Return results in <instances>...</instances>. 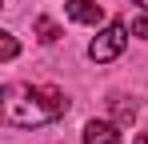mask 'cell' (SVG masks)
<instances>
[{
	"mask_svg": "<svg viewBox=\"0 0 148 144\" xmlns=\"http://www.w3.org/2000/svg\"><path fill=\"white\" fill-rule=\"evenodd\" d=\"M8 100H4V112H8V124L16 128H40V124H52L68 112V96L52 84H12L8 88Z\"/></svg>",
	"mask_w": 148,
	"mask_h": 144,
	"instance_id": "6da1fadb",
	"label": "cell"
},
{
	"mask_svg": "<svg viewBox=\"0 0 148 144\" xmlns=\"http://www.w3.org/2000/svg\"><path fill=\"white\" fill-rule=\"evenodd\" d=\"M124 44H128V24H124V20H112L96 40L88 44V56H92L96 64H108V60H116V56L124 52Z\"/></svg>",
	"mask_w": 148,
	"mask_h": 144,
	"instance_id": "7a4b0ae2",
	"label": "cell"
},
{
	"mask_svg": "<svg viewBox=\"0 0 148 144\" xmlns=\"http://www.w3.org/2000/svg\"><path fill=\"white\" fill-rule=\"evenodd\" d=\"M84 144H120V124L112 120H88L84 124Z\"/></svg>",
	"mask_w": 148,
	"mask_h": 144,
	"instance_id": "3957f363",
	"label": "cell"
},
{
	"mask_svg": "<svg viewBox=\"0 0 148 144\" xmlns=\"http://www.w3.org/2000/svg\"><path fill=\"white\" fill-rule=\"evenodd\" d=\"M64 12L76 24H100L104 20V8H100L96 0H64Z\"/></svg>",
	"mask_w": 148,
	"mask_h": 144,
	"instance_id": "277c9868",
	"label": "cell"
},
{
	"mask_svg": "<svg viewBox=\"0 0 148 144\" xmlns=\"http://www.w3.org/2000/svg\"><path fill=\"white\" fill-rule=\"evenodd\" d=\"M108 104H112V120H116V124H132V120H136V104H132V100H124V96H112V100H108Z\"/></svg>",
	"mask_w": 148,
	"mask_h": 144,
	"instance_id": "5b68a950",
	"label": "cell"
},
{
	"mask_svg": "<svg viewBox=\"0 0 148 144\" xmlns=\"http://www.w3.org/2000/svg\"><path fill=\"white\" fill-rule=\"evenodd\" d=\"M32 28H36V36H40L44 44L60 40V28H56V20H48V16H36V20H32Z\"/></svg>",
	"mask_w": 148,
	"mask_h": 144,
	"instance_id": "8992f818",
	"label": "cell"
},
{
	"mask_svg": "<svg viewBox=\"0 0 148 144\" xmlns=\"http://www.w3.org/2000/svg\"><path fill=\"white\" fill-rule=\"evenodd\" d=\"M0 56H4V60H12V56H16V36H8V32L0 36Z\"/></svg>",
	"mask_w": 148,
	"mask_h": 144,
	"instance_id": "52a82bcc",
	"label": "cell"
},
{
	"mask_svg": "<svg viewBox=\"0 0 148 144\" xmlns=\"http://www.w3.org/2000/svg\"><path fill=\"white\" fill-rule=\"evenodd\" d=\"M128 32H132V36H148V16H136V20H128Z\"/></svg>",
	"mask_w": 148,
	"mask_h": 144,
	"instance_id": "ba28073f",
	"label": "cell"
},
{
	"mask_svg": "<svg viewBox=\"0 0 148 144\" xmlns=\"http://www.w3.org/2000/svg\"><path fill=\"white\" fill-rule=\"evenodd\" d=\"M136 144H148V132H144V136H136Z\"/></svg>",
	"mask_w": 148,
	"mask_h": 144,
	"instance_id": "9c48e42d",
	"label": "cell"
},
{
	"mask_svg": "<svg viewBox=\"0 0 148 144\" xmlns=\"http://www.w3.org/2000/svg\"><path fill=\"white\" fill-rule=\"evenodd\" d=\"M136 4H140V8H144V12H148V0H136Z\"/></svg>",
	"mask_w": 148,
	"mask_h": 144,
	"instance_id": "30bf717a",
	"label": "cell"
}]
</instances>
